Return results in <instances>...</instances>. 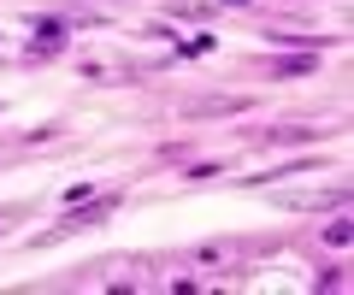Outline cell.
<instances>
[{
    "label": "cell",
    "instance_id": "cell-2",
    "mask_svg": "<svg viewBox=\"0 0 354 295\" xmlns=\"http://www.w3.org/2000/svg\"><path fill=\"white\" fill-rule=\"evenodd\" d=\"M325 242L330 248H348L354 242V225H348V218H330V225H325Z\"/></svg>",
    "mask_w": 354,
    "mask_h": 295
},
{
    "label": "cell",
    "instance_id": "cell-3",
    "mask_svg": "<svg viewBox=\"0 0 354 295\" xmlns=\"http://www.w3.org/2000/svg\"><path fill=\"white\" fill-rule=\"evenodd\" d=\"M230 6H236V0H230Z\"/></svg>",
    "mask_w": 354,
    "mask_h": 295
},
{
    "label": "cell",
    "instance_id": "cell-1",
    "mask_svg": "<svg viewBox=\"0 0 354 295\" xmlns=\"http://www.w3.org/2000/svg\"><path fill=\"white\" fill-rule=\"evenodd\" d=\"M65 48V24L59 18H36V36H30V59L36 53H59Z\"/></svg>",
    "mask_w": 354,
    "mask_h": 295
}]
</instances>
